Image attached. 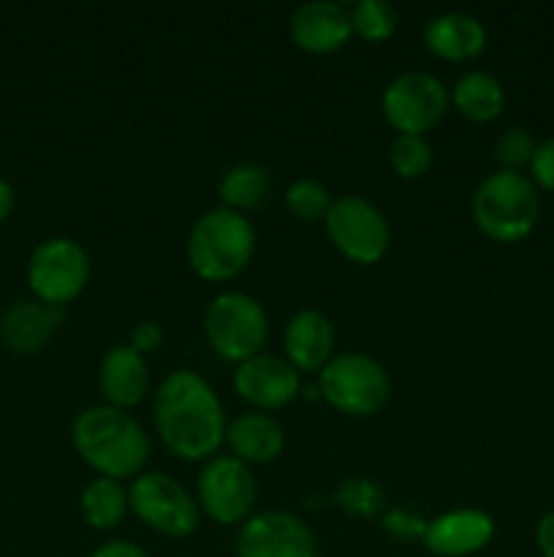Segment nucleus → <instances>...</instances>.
<instances>
[{
  "mask_svg": "<svg viewBox=\"0 0 554 557\" xmlns=\"http://www.w3.org/2000/svg\"><path fill=\"white\" fill-rule=\"evenodd\" d=\"M326 232H329L331 245L356 264H375L389 250V223L383 212L362 196H342L331 201Z\"/></svg>",
  "mask_w": 554,
  "mask_h": 557,
  "instance_id": "9d476101",
  "label": "nucleus"
},
{
  "mask_svg": "<svg viewBox=\"0 0 554 557\" xmlns=\"http://www.w3.org/2000/svg\"><path fill=\"white\" fill-rule=\"evenodd\" d=\"M237 557H318V544L291 511H261L239 528Z\"/></svg>",
  "mask_w": 554,
  "mask_h": 557,
  "instance_id": "f8f14e48",
  "label": "nucleus"
},
{
  "mask_svg": "<svg viewBox=\"0 0 554 557\" xmlns=\"http://www.w3.org/2000/svg\"><path fill=\"white\" fill-rule=\"evenodd\" d=\"M71 441L81 460L106 479L139 476L150 455V441L130 413L112 406L85 408L74 419Z\"/></svg>",
  "mask_w": 554,
  "mask_h": 557,
  "instance_id": "f03ea898",
  "label": "nucleus"
},
{
  "mask_svg": "<svg viewBox=\"0 0 554 557\" xmlns=\"http://www.w3.org/2000/svg\"><path fill=\"white\" fill-rule=\"evenodd\" d=\"M424 44L432 54L449 63H465L478 58L487 47V30L481 22L462 11H445L424 27Z\"/></svg>",
  "mask_w": 554,
  "mask_h": 557,
  "instance_id": "a211bd4d",
  "label": "nucleus"
},
{
  "mask_svg": "<svg viewBox=\"0 0 554 557\" xmlns=\"http://www.w3.org/2000/svg\"><path fill=\"white\" fill-rule=\"evenodd\" d=\"M155 428L174 457L199 462L210 460L226 441V413L199 373L174 370L155 392Z\"/></svg>",
  "mask_w": 554,
  "mask_h": 557,
  "instance_id": "f257e3e1",
  "label": "nucleus"
},
{
  "mask_svg": "<svg viewBox=\"0 0 554 557\" xmlns=\"http://www.w3.org/2000/svg\"><path fill=\"white\" fill-rule=\"evenodd\" d=\"M128 504L134 515L168 539H185L199 525V506L177 479L161 471H147L134 479L128 490Z\"/></svg>",
  "mask_w": 554,
  "mask_h": 557,
  "instance_id": "6e6552de",
  "label": "nucleus"
},
{
  "mask_svg": "<svg viewBox=\"0 0 554 557\" xmlns=\"http://www.w3.org/2000/svg\"><path fill=\"white\" fill-rule=\"evenodd\" d=\"M255 250L253 223L242 212L215 207L193 223L188 261L204 281H231L250 264Z\"/></svg>",
  "mask_w": 554,
  "mask_h": 557,
  "instance_id": "7ed1b4c3",
  "label": "nucleus"
},
{
  "mask_svg": "<svg viewBox=\"0 0 554 557\" xmlns=\"http://www.w3.org/2000/svg\"><path fill=\"white\" fill-rule=\"evenodd\" d=\"M90 281V259L79 243L68 237H54L38 245L27 261V286L38 302L63 305L74 302Z\"/></svg>",
  "mask_w": 554,
  "mask_h": 557,
  "instance_id": "0eeeda50",
  "label": "nucleus"
},
{
  "mask_svg": "<svg viewBox=\"0 0 554 557\" xmlns=\"http://www.w3.org/2000/svg\"><path fill=\"white\" fill-rule=\"evenodd\" d=\"M163 343V330L155 324V321H139L130 332V343L128 346L134 348L136 354L147 357V354H155Z\"/></svg>",
  "mask_w": 554,
  "mask_h": 557,
  "instance_id": "7c9ffc66",
  "label": "nucleus"
},
{
  "mask_svg": "<svg viewBox=\"0 0 554 557\" xmlns=\"http://www.w3.org/2000/svg\"><path fill=\"white\" fill-rule=\"evenodd\" d=\"M288 362L297 370H324L329 364L331 348H335V330L331 321L318 310H302L293 315L282 335Z\"/></svg>",
  "mask_w": 554,
  "mask_h": 557,
  "instance_id": "6ab92c4d",
  "label": "nucleus"
},
{
  "mask_svg": "<svg viewBox=\"0 0 554 557\" xmlns=\"http://www.w3.org/2000/svg\"><path fill=\"white\" fill-rule=\"evenodd\" d=\"M63 319V308L38 299H22L0 319V343L14 354H38L52 343Z\"/></svg>",
  "mask_w": 554,
  "mask_h": 557,
  "instance_id": "dca6fc26",
  "label": "nucleus"
},
{
  "mask_svg": "<svg viewBox=\"0 0 554 557\" xmlns=\"http://www.w3.org/2000/svg\"><path fill=\"white\" fill-rule=\"evenodd\" d=\"M536 139H532L530 131L525 128H508L505 134H500L498 145H494V158L503 163V169L508 172H519V169L530 166L532 156H536Z\"/></svg>",
  "mask_w": 554,
  "mask_h": 557,
  "instance_id": "bb28decb",
  "label": "nucleus"
},
{
  "mask_svg": "<svg viewBox=\"0 0 554 557\" xmlns=\"http://www.w3.org/2000/svg\"><path fill=\"white\" fill-rule=\"evenodd\" d=\"M351 25L358 38L369 44H380L394 36L396 11L383 0H358L351 9Z\"/></svg>",
  "mask_w": 554,
  "mask_h": 557,
  "instance_id": "b1692460",
  "label": "nucleus"
},
{
  "mask_svg": "<svg viewBox=\"0 0 554 557\" xmlns=\"http://www.w3.org/2000/svg\"><path fill=\"white\" fill-rule=\"evenodd\" d=\"M286 207L293 218L304 223L326 221L331 207L329 190L324 188L315 180H297V183L288 185L286 190Z\"/></svg>",
  "mask_w": 554,
  "mask_h": 557,
  "instance_id": "393cba45",
  "label": "nucleus"
},
{
  "mask_svg": "<svg viewBox=\"0 0 554 557\" xmlns=\"http://www.w3.org/2000/svg\"><path fill=\"white\" fill-rule=\"evenodd\" d=\"M206 343L226 362H248L259 357L269 335V319L259 299L242 292L217 294L204 313Z\"/></svg>",
  "mask_w": 554,
  "mask_h": 557,
  "instance_id": "39448f33",
  "label": "nucleus"
},
{
  "mask_svg": "<svg viewBox=\"0 0 554 557\" xmlns=\"http://www.w3.org/2000/svg\"><path fill=\"white\" fill-rule=\"evenodd\" d=\"M128 493L117 479H96L81 493V517L96 531H112L128 511Z\"/></svg>",
  "mask_w": 554,
  "mask_h": 557,
  "instance_id": "4be33fe9",
  "label": "nucleus"
},
{
  "mask_svg": "<svg viewBox=\"0 0 554 557\" xmlns=\"http://www.w3.org/2000/svg\"><path fill=\"white\" fill-rule=\"evenodd\" d=\"M337 500H340V506H345L351 515L373 517L380 506V490L375 487L373 482H367V479L353 476L342 484L340 493H337Z\"/></svg>",
  "mask_w": 554,
  "mask_h": 557,
  "instance_id": "cd10ccee",
  "label": "nucleus"
},
{
  "mask_svg": "<svg viewBox=\"0 0 554 557\" xmlns=\"http://www.w3.org/2000/svg\"><path fill=\"white\" fill-rule=\"evenodd\" d=\"M389 158L400 177L416 180L427 174V169L432 166V147H429L424 136H396Z\"/></svg>",
  "mask_w": 554,
  "mask_h": 557,
  "instance_id": "a878e982",
  "label": "nucleus"
},
{
  "mask_svg": "<svg viewBox=\"0 0 554 557\" xmlns=\"http://www.w3.org/2000/svg\"><path fill=\"white\" fill-rule=\"evenodd\" d=\"M98 384H101L103 397L112 408L128 411V408L139 406L147 395V384H150L144 357L130 346L109 348L101 370H98Z\"/></svg>",
  "mask_w": 554,
  "mask_h": 557,
  "instance_id": "f3484780",
  "label": "nucleus"
},
{
  "mask_svg": "<svg viewBox=\"0 0 554 557\" xmlns=\"http://www.w3.org/2000/svg\"><path fill=\"white\" fill-rule=\"evenodd\" d=\"M536 544L541 557H554V511L543 515V520L538 522Z\"/></svg>",
  "mask_w": 554,
  "mask_h": 557,
  "instance_id": "473e14b6",
  "label": "nucleus"
},
{
  "mask_svg": "<svg viewBox=\"0 0 554 557\" xmlns=\"http://www.w3.org/2000/svg\"><path fill=\"white\" fill-rule=\"evenodd\" d=\"M226 444L231 457L248 462V466H264L280 457L286 446V433L282 424L269 413H242L226 424Z\"/></svg>",
  "mask_w": 554,
  "mask_h": 557,
  "instance_id": "aec40b11",
  "label": "nucleus"
},
{
  "mask_svg": "<svg viewBox=\"0 0 554 557\" xmlns=\"http://www.w3.org/2000/svg\"><path fill=\"white\" fill-rule=\"evenodd\" d=\"M449 90L427 71H407L383 90V117L396 136H424L449 112Z\"/></svg>",
  "mask_w": 554,
  "mask_h": 557,
  "instance_id": "1a4fd4ad",
  "label": "nucleus"
},
{
  "mask_svg": "<svg viewBox=\"0 0 554 557\" xmlns=\"http://www.w3.org/2000/svg\"><path fill=\"white\" fill-rule=\"evenodd\" d=\"M320 397L345 417H373L389 403L391 381L383 364L364 354H342L320 370Z\"/></svg>",
  "mask_w": 554,
  "mask_h": 557,
  "instance_id": "423d86ee",
  "label": "nucleus"
},
{
  "mask_svg": "<svg viewBox=\"0 0 554 557\" xmlns=\"http://www.w3.org/2000/svg\"><path fill=\"white\" fill-rule=\"evenodd\" d=\"M255 476L237 457H212L199 476V504L217 525L248 522L255 506Z\"/></svg>",
  "mask_w": 554,
  "mask_h": 557,
  "instance_id": "9b49d317",
  "label": "nucleus"
},
{
  "mask_svg": "<svg viewBox=\"0 0 554 557\" xmlns=\"http://www.w3.org/2000/svg\"><path fill=\"white\" fill-rule=\"evenodd\" d=\"M353 36L351 9L335 0H313L293 11L291 38L302 52L331 54Z\"/></svg>",
  "mask_w": 554,
  "mask_h": 557,
  "instance_id": "4468645a",
  "label": "nucleus"
},
{
  "mask_svg": "<svg viewBox=\"0 0 554 557\" xmlns=\"http://www.w3.org/2000/svg\"><path fill=\"white\" fill-rule=\"evenodd\" d=\"M530 180L538 188L554 194V136L536 147V156L530 161Z\"/></svg>",
  "mask_w": 554,
  "mask_h": 557,
  "instance_id": "c756f323",
  "label": "nucleus"
},
{
  "mask_svg": "<svg viewBox=\"0 0 554 557\" xmlns=\"http://www.w3.org/2000/svg\"><path fill=\"white\" fill-rule=\"evenodd\" d=\"M473 218L494 243H519L541 218V196L527 174L500 169L473 194Z\"/></svg>",
  "mask_w": 554,
  "mask_h": 557,
  "instance_id": "20e7f679",
  "label": "nucleus"
},
{
  "mask_svg": "<svg viewBox=\"0 0 554 557\" xmlns=\"http://www.w3.org/2000/svg\"><path fill=\"white\" fill-rule=\"evenodd\" d=\"M269 172L261 163H237L221 180V199L226 210H255L269 196Z\"/></svg>",
  "mask_w": 554,
  "mask_h": 557,
  "instance_id": "5701e85b",
  "label": "nucleus"
},
{
  "mask_svg": "<svg viewBox=\"0 0 554 557\" xmlns=\"http://www.w3.org/2000/svg\"><path fill=\"white\" fill-rule=\"evenodd\" d=\"M451 101L462 117L473 123H492L505 107L503 85L487 71H470L451 90Z\"/></svg>",
  "mask_w": 554,
  "mask_h": 557,
  "instance_id": "412c9836",
  "label": "nucleus"
},
{
  "mask_svg": "<svg viewBox=\"0 0 554 557\" xmlns=\"http://www.w3.org/2000/svg\"><path fill=\"white\" fill-rule=\"evenodd\" d=\"M234 389L259 411H277L299 397V370L288 359L259 354L234 370Z\"/></svg>",
  "mask_w": 554,
  "mask_h": 557,
  "instance_id": "ddd939ff",
  "label": "nucleus"
},
{
  "mask_svg": "<svg viewBox=\"0 0 554 557\" xmlns=\"http://www.w3.org/2000/svg\"><path fill=\"white\" fill-rule=\"evenodd\" d=\"M11 210H14V188L9 180L0 177V223L11 215Z\"/></svg>",
  "mask_w": 554,
  "mask_h": 557,
  "instance_id": "72a5a7b5",
  "label": "nucleus"
},
{
  "mask_svg": "<svg viewBox=\"0 0 554 557\" xmlns=\"http://www.w3.org/2000/svg\"><path fill=\"white\" fill-rule=\"evenodd\" d=\"M90 557H147V553L139 547V544L117 539V542L101 544V547H98Z\"/></svg>",
  "mask_w": 554,
  "mask_h": 557,
  "instance_id": "2f4dec72",
  "label": "nucleus"
},
{
  "mask_svg": "<svg viewBox=\"0 0 554 557\" xmlns=\"http://www.w3.org/2000/svg\"><path fill=\"white\" fill-rule=\"evenodd\" d=\"M494 520L481 509H456L435 517L424 533V547L438 557L476 555L492 542Z\"/></svg>",
  "mask_w": 554,
  "mask_h": 557,
  "instance_id": "2eb2a0df",
  "label": "nucleus"
},
{
  "mask_svg": "<svg viewBox=\"0 0 554 557\" xmlns=\"http://www.w3.org/2000/svg\"><path fill=\"white\" fill-rule=\"evenodd\" d=\"M429 522L421 515H413V511H389L383 517V531L391 533L394 539L402 542H413V539H424Z\"/></svg>",
  "mask_w": 554,
  "mask_h": 557,
  "instance_id": "c85d7f7f",
  "label": "nucleus"
}]
</instances>
